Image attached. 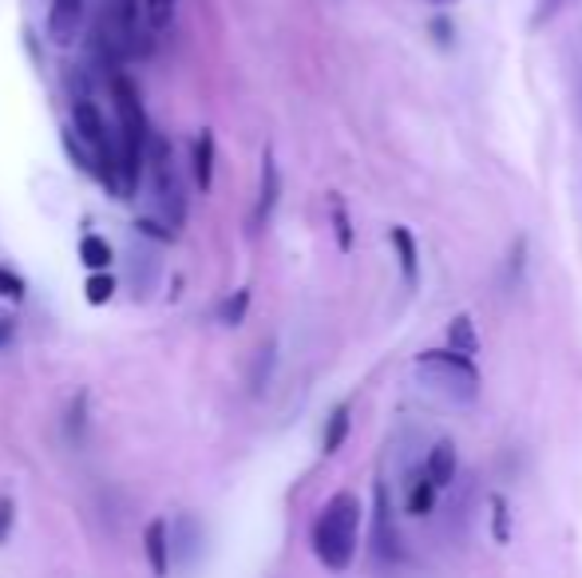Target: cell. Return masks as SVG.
<instances>
[{
	"instance_id": "cell-11",
	"label": "cell",
	"mask_w": 582,
	"mask_h": 578,
	"mask_svg": "<svg viewBox=\"0 0 582 578\" xmlns=\"http://www.w3.org/2000/svg\"><path fill=\"white\" fill-rule=\"evenodd\" d=\"M388 242L396 246V258H400V278L405 285H417L420 282V250H417V238L408 234L405 226H393L388 230Z\"/></svg>"
},
{
	"instance_id": "cell-5",
	"label": "cell",
	"mask_w": 582,
	"mask_h": 578,
	"mask_svg": "<svg viewBox=\"0 0 582 578\" xmlns=\"http://www.w3.org/2000/svg\"><path fill=\"white\" fill-rule=\"evenodd\" d=\"M151 190H154V210L166 222V230L175 234L187 222V190H183V175L175 167V155L163 139H151Z\"/></svg>"
},
{
	"instance_id": "cell-21",
	"label": "cell",
	"mask_w": 582,
	"mask_h": 578,
	"mask_svg": "<svg viewBox=\"0 0 582 578\" xmlns=\"http://www.w3.org/2000/svg\"><path fill=\"white\" fill-rule=\"evenodd\" d=\"M24 290H28V285H24V278H16L12 270H4V266H0V294L9 297V302H24Z\"/></svg>"
},
{
	"instance_id": "cell-24",
	"label": "cell",
	"mask_w": 582,
	"mask_h": 578,
	"mask_svg": "<svg viewBox=\"0 0 582 578\" xmlns=\"http://www.w3.org/2000/svg\"><path fill=\"white\" fill-rule=\"evenodd\" d=\"M562 4H567V0H538V9H535V16H531V24H535V28H543V24H547L550 16L562 9Z\"/></svg>"
},
{
	"instance_id": "cell-18",
	"label": "cell",
	"mask_w": 582,
	"mask_h": 578,
	"mask_svg": "<svg viewBox=\"0 0 582 578\" xmlns=\"http://www.w3.org/2000/svg\"><path fill=\"white\" fill-rule=\"evenodd\" d=\"M178 0H144V28L147 33H163L171 16H175Z\"/></svg>"
},
{
	"instance_id": "cell-7",
	"label": "cell",
	"mask_w": 582,
	"mask_h": 578,
	"mask_svg": "<svg viewBox=\"0 0 582 578\" xmlns=\"http://www.w3.org/2000/svg\"><path fill=\"white\" fill-rule=\"evenodd\" d=\"M373 558L376 563H400L405 558V546H400V531H396V515H393V500H388V488L376 483L373 491Z\"/></svg>"
},
{
	"instance_id": "cell-15",
	"label": "cell",
	"mask_w": 582,
	"mask_h": 578,
	"mask_svg": "<svg viewBox=\"0 0 582 578\" xmlns=\"http://www.w3.org/2000/svg\"><path fill=\"white\" fill-rule=\"evenodd\" d=\"M345 436H349V404L333 408L330 425H325V436H321V452H325V456H333V452L345 444Z\"/></svg>"
},
{
	"instance_id": "cell-20",
	"label": "cell",
	"mask_w": 582,
	"mask_h": 578,
	"mask_svg": "<svg viewBox=\"0 0 582 578\" xmlns=\"http://www.w3.org/2000/svg\"><path fill=\"white\" fill-rule=\"evenodd\" d=\"M111 290H115V282H111L108 273H96V278H88V285H84V294H88L91 306H103L111 297Z\"/></svg>"
},
{
	"instance_id": "cell-23",
	"label": "cell",
	"mask_w": 582,
	"mask_h": 578,
	"mask_svg": "<svg viewBox=\"0 0 582 578\" xmlns=\"http://www.w3.org/2000/svg\"><path fill=\"white\" fill-rule=\"evenodd\" d=\"M492 515H495V543H507V500L495 495L492 500Z\"/></svg>"
},
{
	"instance_id": "cell-4",
	"label": "cell",
	"mask_w": 582,
	"mask_h": 578,
	"mask_svg": "<svg viewBox=\"0 0 582 578\" xmlns=\"http://www.w3.org/2000/svg\"><path fill=\"white\" fill-rule=\"evenodd\" d=\"M417 369L424 372V381L436 393L451 396V401H475L480 396V372H475L472 357L451 349H429L417 357Z\"/></svg>"
},
{
	"instance_id": "cell-10",
	"label": "cell",
	"mask_w": 582,
	"mask_h": 578,
	"mask_svg": "<svg viewBox=\"0 0 582 578\" xmlns=\"http://www.w3.org/2000/svg\"><path fill=\"white\" fill-rule=\"evenodd\" d=\"M277 190H282V179H277V163H274V155L265 151V159H262V186H258V207H253V226H265V219L274 214Z\"/></svg>"
},
{
	"instance_id": "cell-9",
	"label": "cell",
	"mask_w": 582,
	"mask_h": 578,
	"mask_svg": "<svg viewBox=\"0 0 582 578\" xmlns=\"http://www.w3.org/2000/svg\"><path fill=\"white\" fill-rule=\"evenodd\" d=\"M84 21V0H52V16H48V33L55 45H67Z\"/></svg>"
},
{
	"instance_id": "cell-25",
	"label": "cell",
	"mask_w": 582,
	"mask_h": 578,
	"mask_svg": "<svg viewBox=\"0 0 582 578\" xmlns=\"http://www.w3.org/2000/svg\"><path fill=\"white\" fill-rule=\"evenodd\" d=\"M9 527H12V500H0V543L9 539Z\"/></svg>"
},
{
	"instance_id": "cell-17",
	"label": "cell",
	"mask_w": 582,
	"mask_h": 578,
	"mask_svg": "<svg viewBox=\"0 0 582 578\" xmlns=\"http://www.w3.org/2000/svg\"><path fill=\"white\" fill-rule=\"evenodd\" d=\"M436 483L429 480V476H424V471H420L417 476V483H412V491H408V512L412 515H429L432 507H436Z\"/></svg>"
},
{
	"instance_id": "cell-8",
	"label": "cell",
	"mask_w": 582,
	"mask_h": 578,
	"mask_svg": "<svg viewBox=\"0 0 582 578\" xmlns=\"http://www.w3.org/2000/svg\"><path fill=\"white\" fill-rule=\"evenodd\" d=\"M456 471H460V456H456V444H451V440H439V444L429 452V459H424V476H429V480L436 483L439 491H444L451 480H456Z\"/></svg>"
},
{
	"instance_id": "cell-22",
	"label": "cell",
	"mask_w": 582,
	"mask_h": 578,
	"mask_svg": "<svg viewBox=\"0 0 582 578\" xmlns=\"http://www.w3.org/2000/svg\"><path fill=\"white\" fill-rule=\"evenodd\" d=\"M333 222H337L340 250H349V246H352V234H349V219H345V207H340V198H333Z\"/></svg>"
},
{
	"instance_id": "cell-16",
	"label": "cell",
	"mask_w": 582,
	"mask_h": 578,
	"mask_svg": "<svg viewBox=\"0 0 582 578\" xmlns=\"http://www.w3.org/2000/svg\"><path fill=\"white\" fill-rule=\"evenodd\" d=\"M79 258H84L88 270H108L115 254H111V246L99 238V234H84V242H79Z\"/></svg>"
},
{
	"instance_id": "cell-1",
	"label": "cell",
	"mask_w": 582,
	"mask_h": 578,
	"mask_svg": "<svg viewBox=\"0 0 582 578\" xmlns=\"http://www.w3.org/2000/svg\"><path fill=\"white\" fill-rule=\"evenodd\" d=\"M111 99H115V195L132 198L139 175H144V151L151 143V127L144 115V99L127 76H111Z\"/></svg>"
},
{
	"instance_id": "cell-12",
	"label": "cell",
	"mask_w": 582,
	"mask_h": 578,
	"mask_svg": "<svg viewBox=\"0 0 582 578\" xmlns=\"http://www.w3.org/2000/svg\"><path fill=\"white\" fill-rule=\"evenodd\" d=\"M166 524L163 519H151V527L144 531V551H147V563L159 578L166 575Z\"/></svg>"
},
{
	"instance_id": "cell-13",
	"label": "cell",
	"mask_w": 582,
	"mask_h": 578,
	"mask_svg": "<svg viewBox=\"0 0 582 578\" xmlns=\"http://www.w3.org/2000/svg\"><path fill=\"white\" fill-rule=\"evenodd\" d=\"M210 179H214V135L202 132L195 139V183H198V190H210Z\"/></svg>"
},
{
	"instance_id": "cell-2",
	"label": "cell",
	"mask_w": 582,
	"mask_h": 578,
	"mask_svg": "<svg viewBox=\"0 0 582 578\" xmlns=\"http://www.w3.org/2000/svg\"><path fill=\"white\" fill-rule=\"evenodd\" d=\"M357 531H361V500L352 491H337L325 507H321L318 524H313V555L325 570L340 575V570L352 567V555H357Z\"/></svg>"
},
{
	"instance_id": "cell-27",
	"label": "cell",
	"mask_w": 582,
	"mask_h": 578,
	"mask_svg": "<svg viewBox=\"0 0 582 578\" xmlns=\"http://www.w3.org/2000/svg\"><path fill=\"white\" fill-rule=\"evenodd\" d=\"M429 4H439V9H444V4H456V0H429Z\"/></svg>"
},
{
	"instance_id": "cell-19",
	"label": "cell",
	"mask_w": 582,
	"mask_h": 578,
	"mask_svg": "<svg viewBox=\"0 0 582 578\" xmlns=\"http://www.w3.org/2000/svg\"><path fill=\"white\" fill-rule=\"evenodd\" d=\"M246 309H250V290H234V297H226L219 309V317L226 321V325H238L246 317Z\"/></svg>"
},
{
	"instance_id": "cell-3",
	"label": "cell",
	"mask_w": 582,
	"mask_h": 578,
	"mask_svg": "<svg viewBox=\"0 0 582 578\" xmlns=\"http://www.w3.org/2000/svg\"><path fill=\"white\" fill-rule=\"evenodd\" d=\"M144 28V0H103L96 24V52L108 67H120L132 60Z\"/></svg>"
},
{
	"instance_id": "cell-26",
	"label": "cell",
	"mask_w": 582,
	"mask_h": 578,
	"mask_svg": "<svg viewBox=\"0 0 582 578\" xmlns=\"http://www.w3.org/2000/svg\"><path fill=\"white\" fill-rule=\"evenodd\" d=\"M9 333H12V321H9V317H0V345L9 341Z\"/></svg>"
},
{
	"instance_id": "cell-6",
	"label": "cell",
	"mask_w": 582,
	"mask_h": 578,
	"mask_svg": "<svg viewBox=\"0 0 582 578\" xmlns=\"http://www.w3.org/2000/svg\"><path fill=\"white\" fill-rule=\"evenodd\" d=\"M72 132H76V139H84L91 163H96V175L115 195V139H111V127L103 123V115L96 111L91 99H76L72 103Z\"/></svg>"
},
{
	"instance_id": "cell-14",
	"label": "cell",
	"mask_w": 582,
	"mask_h": 578,
	"mask_svg": "<svg viewBox=\"0 0 582 578\" xmlns=\"http://www.w3.org/2000/svg\"><path fill=\"white\" fill-rule=\"evenodd\" d=\"M448 345H451V353H463V357H475V353H480V337H475V325L468 313H460L456 321H451Z\"/></svg>"
}]
</instances>
